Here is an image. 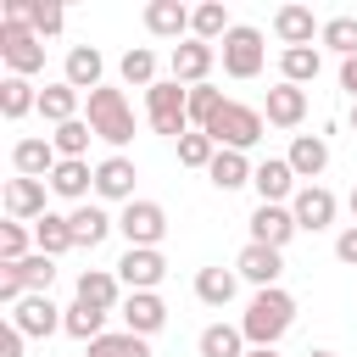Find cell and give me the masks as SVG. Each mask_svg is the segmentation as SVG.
Segmentation results:
<instances>
[{"mask_svg": "<svg viewBox=\"0 0 357 357\" xmlns=\"http://www.w3.org/2000/svg\"><path fill=\"white\" fill-rule=\"evenodd\" d=\"M223 106H229V100H223V89L195 84V89H190V128H201V134H206V128H212V117H218Z\"/></svg>", "mask_w": 357, "mask_h": 357, "instance_id": "obj_42", "label": "cell"}, {"mask_svg": "<svg viewBox=\"0 0 357 357\" xmlns=\"http://www.w3.org/2000/svg\"><path fill=\"white\" fill-rule=\"evenodd\" d=\"M234 273H240L245 284H257V290H273V284H279V273H284V251L245 240V251L234 257Z\"/></svg>", "mask_w": 357, "mask_h": 357, "instance_id": "obj_14", "label": "cell"}, {"mask_svg": "<svg viewBox=\"0 0 357 357\" xmlns=\"http://www.w3.org/2000/svg\"><path fill=\"white\" fill-rule=\"evenodd\" d=\"M307 357H335V351H324V346H318V351H307Z\"/></svg>", "mask_w": 357, "mask_h": 357, "instance_id": "obj_51", "label": "cell"}, {"mask_svg": "<svg viewBox=\"0 0 357 357\" xmlns=\"http://www.w3.org/2000/svg\"><path fill=\"white\" fill-rule=\"evenodd\" d=\"M117 73H123V84H139V89H151V84H156V50H145V45L123 50Z\"/></svg>", "mask_w": 357, "mask_h": 357, "instance_id": "obj_41", "label": "cell"}, {"mask_svg": "<svg viewBox=\"0 0 357 357\" xmlns=\"http://www.w3.org/2000/svg\"><path fill=\"white\" fill-rule=\"evenodd\" d=\"M67 223H73V245H78V251H95V245H100V240L117 229V218H112L100 201H84V206H73V212H67Z\"/></svg>", "mask_w": 357, "mask_h": 357, "instance_id": "obj_21", "label": "cell"}, {"mask_svg": "<svg viewBox=\"0 0 357 357\" xmlns=\"http://www.w3.org/2000/svg\"><path fill=\"white\" fill-rule=\"evenodd\" d=\"M22 340H28V335L6 318V324H0V357H22Z\"/></svg>", "mask_w": 357, "mask_h": 357, "instance_id": "obj_46", "label": "cell"}, {"mask_svg": "<svg viewBox=\"0 0 357 357\" xmlns=\"http://www.w3.org/2000/svg\"><path fill=\"white\" fill-rule=\"evenodd\" d=\"M218 61H223V73H229V78H257V73H262V61H268L262 28L234 22V28H229V39H223V50H218Z\"/></svg>", "mask_w": 357, "mask_h": 357, "instance_id": "obj_6", "label": "cell"}, {"mask_svg": "<svg viewBox=\"0 0 357 357\" xmlns=\"http://www.w3.org/2000/svg\"><path fill=\"white\" fill-rule=\"evenodd\" d=\"M251 173H257V162H251L245 151H218V156H212V167H206V178H212L223 195H229V190H245V184H251Z\"/></svg>", "mask_w": 357, "mask_h": 357, "instance_id": "obj_27", "label": "cell"}, {"mask_svg": "<svg viewBox=\"0 0 357 357\" xmlns=\"http://www.w3.org/2000/svg\"><path fill=\"white\" fill-rule=\"evenodd\" d=\"M335 257H340L346 268H357V223H346V229L335 234Z\"/></svg>", "mask_w": 357, "mask_h": 357, "instance_id": "obj_45", "label": "cell"}, {"mask_svg": "<svg viewBox=\"0 0 357 357\" xmlns=\"http://www.w3.org/2000/svg\"><path fill=\"white\" fill-rule=\"evenodd\" d=\"M6 318H11V324H17L22 335H28V340H45V335H56V329H61L67 307H56L50 296H22V301H17V307H11Z\"/></svg>", "mask_w": 357, "mask_h": 357, "instance_id": "obj_12", "label": "cell"}, {"mask_svg": "<svg viewBox=\"0 0 357 357\" xmlns=\"http://www.w3.org/2000/svg\"><path fill=\"white\" fill-rule=\"evenodd\" d=\"M56 145H50V134L45 139H17L11 145V167H17V178H50L56 173Z\"/></svg>", "mask_w": 357, "mask_h": 357, "instance_id": "obj_25", "label": "cell"}, {"mask_svg": "<svg viewBox=\"0 0 357 357\" xmlns=\"http://www.w3.org/2000/svg\"><path fill=\"white\" fill-rule=\"evenodd\" d=\"M84 357H151V340H139V335H128V329H106L100 340H89L84 346Z\"/></svg>", "mask_w": 357, "mask_h": 357, "instance_id": "obj_39", "label": "cell"}, {"mask_svg": "<svg viewBox=\"0 0 357 357\" xmlns=\"http://www.w3.org/2000/svg\"><path fill=\"white\" fill-rule=\"evenodd\" d=\"M251 190H257V201H268V206H290L301 184H296V167H290L284 156H268V162H257Z\"/></svg>", "mask_w": 357, "mask_h": 357, "instance_id": "obj_10", "label": "cell"}, {"mask_svg": "<svg viewBox=\"0 0 357 357\" xmlns=\"http://www.w3.org/2000/svg\"><path fill=\"white\" fill-rule=\"evenodd\" d=\"M78 100H84V95H78L67 78H56V84H45V89H39V117L61 128V123H73V117H78Z\"/></svg>", "mask_w": 357, "mask_h": 357, "instance_id": "obj_29", "label": "cell"}, {"mask_svg": "<svg viewBox=\"0 0 357 357\" xmlns=\"http://www.w3.org/2000/svg\"><path fill=\"white\" fill-rule=\"evenodd\" d=\"M262 128H268V117L257 112V106H240V100H229L218 117H212V139H218V151H251L257 139H262Z\"/></svg>", "mask_w": 357, "mask_h": 357, "instance_id": "obj_4", "label": "cell"}, {"mask_svg": "<svg viewBox=\"0 0 357 357\" xmlns=\"http://www.w3.org/2000/svg\"><path fill=\"white\" fill-rule=\"evenodd\" d=\"M117 312H123V329H128V335H139V340H151V335L167 324V301H162L156 290H128Z\"/></svg>", "mask_w": 357, "mask_h": 357, "instance_id": "obj_11", "label": "cell"}, {"mask_svg": "<svg viewBox=\"0 0 357 357\" xmlns=\"http://www.w3.org/2000/svg\"><path fill=\"white\" fill-rule=\"evenodd\" d=\"M245 357H279V351H273V346H251Z\"/></svg>", "mask_w": 357, "mask_h": 357, "instance_id": "obj_48", "label": "cell"}, {"mask_svg": "<svg viewBox=\"0 0 357 357\" xmlns=\"http://www.w3.org/2000/svg\"><path fill=\"white\" fill-rule=\"evenodd\" d=\"M229 6H218V0H206V6H195V17H190V39H206V45H223L229 39Z\"/></svg>", "mask_w": 357, "mask_h": 357, "instance_id": "obj_33", "label": "cell"}, {"mask_svg": "<svg viewBox=\"0 0 357 357\" xmlns=\"http://www.w3.org/2000/svg\"><path fill=\"white\" fill-rule=\"evenodd\" d=\"M167 67H173V84L195 89V84L212 78V67H218V45H206V39H184V45H173Z\"/></svg>", "mask_w": 357, "mask_h": 357, "instance_id": "obj_8", "label": "cell"}, {"mask_svg": "<svg viewBox=\"0 0 357 357\" xmlns=\"http://www.w3.org/2000/svg\"><path fill=\"white\" fill-rule=\"evenodd\" d=\"M0 61L11 78H33L45 67V39L28 22H0Z\"/></svg>", "mask_w": 357, "mask_h": 357, "instance_id": "obj_5", "label": "cell"}, {"mask_svg": "<svg viewBox=\"0 0 357 357\" xmlns=\"http://www.w3.org/2000/svg\"><path fill=\"white\" fill-rule=\"evenodd\" d=\"M290 212H296V229H329L335 223V212H340V201H335V190H324V184H301L296 190V201H290Z\"/></svg>", "mask_w": 357, "mask_h": 357, "instance_id": "obj_15", "label": "cell"}, {"mask_svg": "<svg viewBox=\"0 0 357 357\" xmlns=\"http://www.w3.org/2000/svg\"><path fill=\"white\" fill-rule=\"evenodd\" d=\"M234 290H240V273H234V268H201V273H195V296H201L206 307H229Z\"/></svg>", "mask_w": 357, "mask_h": 357, "instance_id": "obj_32", "label": "cell"}, {"mask_svg": "<svg viewBox=\"0 0 357 357\" xmlns=\"http://www.w3.org/2000/svg\"><path fill=\"white\" fill-rule=\"evenodd\" d=\"M134 178H139V167H134L123 151H112L106 162H95V195H100V201H123V206L139 201V195H134Z\"/></svg>", "mask_w": 357, "mask_h": 357, "instance_id": "obj_13", "label": "cell"}, {"mask_svg": "<svg viewBox=\"0 0 357 357\" xmlns=\"http://www.w3.org/2000/svg\"><path fill=\"white\" fill-rule=\"evenodd\" d=\"M340 89L357 100V56H351V61H340Z\"/></svg>", "mask_w": 357, "mask_h": 357, "instance_id": "obj_47", "label": "cell"}, {"mask_svg": "<svg viewBox=\"0 0 357 357\" xmlns=\"http://www.w3.org/2000/svg\"><path fill=\"white\" fill-rule=\"evenodd\" d=\"M284 162L296 167V178H301V184H318V178H324V167H329V139H324V134H296V139H290V151H284Z\"/></svg>", "mask_w": 357, "mask_h": 357, "instance_id": "obj_20", "label": "cell"}, {"mask_svg": "<svg viewBox=\"0 0 357 357\" xmlns=\"http://www.w3.org/2000/svg\"><path fill=\"white\" fill-rule=\"evenodd\" d=\"M324 33V22L307 11V6H279L273 11V39L284 45V50H301V45H312Z\"/></svg>", "mask_w": 357, "mask_h": 357, "instance_id": "obj_18", "label": "cell"}, {"mask_svg": "<svg viewBox=\"0 0 357 357\" xmlns=\"http://www.w3.org/2000/svg\"><path fill=\"white\" fill-rule=\"evenodd\" d=\"M346 206H351V223H357V184H351V195H346Z\"/></svg>", "mask_w": 357, "mask_h": 357, "instance_id": "obj_49", "label": "cell"}, {"mask_svg": "<svg viewBox=\"0 0 357 357\" xmlns=\"http://www.w3.org/2000/svg\"><path fill=\"white\" fill-rule=\"evenodd\" d=\"M296 234H301V229H296V212H290V206H268V201H257V212H251V240H257V245L284 251Z\"/></svg>", "mask_w": 357, "mask_h": 357, "instance_id": "obj_16", "label": "cell"}, {"mask_svg": "<svg viewBox=\"0 0 357 357\" xmlns=\"http://www.w3.org/2000/svg\"><path fill=\"white\" fill-rule=\"evenodd\" d=\"M117 234L128 245H156L162 251V234H167V206L162 201H128L117 212Z\"/></svg>", "mask_w": 357, "mask_h": 357, "instance_id": "obj_7", "label": "cell"}, {"mask_svg": "<svg viewBox=\"0 0 357 357\" xmlns=\"http://www.w3.org/2000/svg\"><path fill=\"white\" fill-rule=\"evenodd\" d=\"M351 134H357V100H351Z\"/></svg>", "mask_w": 357, "mask_h": 357, "instance_id": "obj_50", "label": "cell"}, {"mask_svg": "<svg viewBox=\"0 0 357 357\" xmlns=\"http://www.w3.org/2000/svg\"><path fill=\"white\" fill-rule=\"evenodd\" d=\"M262 117L273 123V128H301V117H307V89H296V84H273L268 89V100H262Z\"/></svg>", "mask_w": 357, "mask_h": 357, "instance_id": "obj_23", "label": "cell"}, {"mask_svg": "<svg viewBox=\"0 0 357 357\" xmlns=\"http://www.w3.org/2000/svg\"><path fill=\"white\" fill-rule=\"evenodd\" d=\"M212 156H218V139H212V134L190 128V134L178 139V167H212Z\"/></svg>", "mask_w": 357, "mask_h": 357, "instance_id": "obj_43", "label": "cell"}, {"mask_svg": "<svg viewBox=\"0 0 357 357\" xmlns=\"http://www.w3.org/2000/svg\"><path fill=\"white\" fill-rule=\"evenodd\" d=\"M33 251H39V245H33V229L6 218V223H0V268H17V262L33 257Z\"/></svg>", "mask_w": 357, "mask_h": 357, "instance_id": "obj_40", "label": "cell"}, {"mask_svg": "<svg viewBox=\"0 0 357 357\" xmlns=\"http://www.w3.org/2000/svg\"><path fill=\"white\" fill-rule=\"evenodd\" d=\"M89 139H95V128H89V117H73V123H61V128L50 134V145H56V156H61V162H84V151H89Z\"/></svg>", "mask_w": 357, "mask_h": 357, "instance_id": "obj_37", "label": "cell"}, {"mask_svg": "<svg viewBox=\"0 0 357 357\" xmlns=\"http://www.w3.org/2000/svg\"><path fill=\"white\" fill-rule=\"evenodd\" d=\"M195 351H201V357H245L251 346H245L240 324H206L201 340H195Z\"/></svg>", "mask_w": 357, "mask_h": 357, "instance_id": "obj_31", "label": "cell"}, {"mask_svg": "<svg viewBox=\"0 0 357 357\" xmlns=\"http://www.w3.org/2000/svg\"><path fill=\"white\" fill-rule=\"evenodd\" d=\"M45 195H50L45 178H11V184H6V218H11V223H39V218L50 212Z\"/></svg>", "mask_w": 357, "mask_h": 357, "instance_id": "obj_17", "label": "cell"}, {"mask_svg": "<svg viewBox=\"0 0 357 357\" xmlns=\"http://www.w3.org/2000/svg\"><path fill=\"white\" fill-rule=\"evenodd\" d=\"M145 117H151L156 134H167V139L178 145V139L190 134V89L173 84V78H156V84L145 89Z\"/></svg>", "mask_w": 357, "mask_h": 357, "instance_id": "obj_3", "label": "cell"}, {"mask_svg": "<svg viewBox=\"0 0 357 357\" xmlns=\"http://www.w3.org/2000/svg\"><path fill=\"white\" fill-rule=\"evenodd\" d=\"M28 112H39V89H33V78H0V117L6 123H22Z\"/></svg>", "mask_w": 357, "mask_h": 357, "instance_id": "obj_28", "label": "cell"}, {"mask_svg": "<svg viewBox=\"0 0 357 357\" xmlns=\"http://www.w3.org/2000/svg\"><path fill=\"white\" fill-rule=\"evenodd\" d=\"M318 45H324V50H335L340 61H351V56H357V17H351V11L329 17V22H324V33H318Z\"/></svg>", "mask_w": 357, "mask_h": 357, "instance_id": "obj_38", "label": "cell"}, {"mask_svg": "<svg viewBox=\"0 0 357 357\" xmlns=\"http://www.w3.org/2000/svg\"><path fill=\"white\" fill-rule=\"evenodd\" d=\"M6 273H17L28 296H50V284H56V257L33 251V257H22V262H17V268H6Z\"/></svg>", "mask_w": 357, "mask_h": 357, "instance_id": "obj_35", "label": "cell"}, {"mask_svg": "<svg viewBox=\"0 0 357 357\" xmlns=\"http://www.w3.org/2000/svg\"><path fill=\"white\" fill-rule=\"evenodd\" d=\"M78 301H89V307H100V312H117V307H123V279H117V268H84V273H78Z\"/></svg>", "mask_w": 357, "mask_h": 357, "instance_id": "obj_24", "label": "cell"}, {"mask_svg": "<svg viewBox=\"0 0 357 357\" xmlns=\"http://www.w3.org/2000/svg\"><path fill=\"white\" fill-rule=\"evenodd\" d=\"M84 117H89L95 139H106V145H117V151L134 139V112H128V95H123V89H112V84H100V89L84 100Z\"/></svg>", "mask_w": 357, "mask_h": 357, "instance_id": "obj_2", "label": "cell"}, {"mask_svg": "<svg viewBox=\"0 0 357 357\" xmlns=\"http://www.w3.org/2000/svg\"><path fill=\"white\" fill-rule=\"evenodd\" d=\"M33 245H39L45 257H67V251H78V245H73V223H67V212H45V218L33 223Z\"/></svg>", "mask_w": 357, "mask_h": 357, "instance_id": "obj_30", "label": "cell"}, {"mask_svg": "<svg viewBox=\"0 0 357 357\" xmlns=\"http://www.w3.org/2000/svg\"><path fill=\"white\" fill-rule=\"evenodd\" d=\"M61 78H67L78 95H95V89L106 84V61H100V50H95V45H73L67 61H61Z\"/></svg>", "mask_w": 357, "mask_h": 357, "instance_id": "obj_19", "label": "cell"}, {"mask_svg": "<svg viewBox=\"0 0 357 357\" xmlns=\"http://www.w3.org/2000/svg\"><path fill=\"white\" fill-rule=\"evenodd\" d=\"M28 28H33L39 39H56V33L67 28V11L50 6V0H28Z\"/></svg>", "mask_w": 357, "mask_h": 357, "instance_id": "obj_44", "label": "cell"}, {"mask_svg": "<svg viewBox=\"0 0 357 357\" xmlns=\"http://www.w3.org/2000/svg\"><path fill=\"white\" fill-rule=\"evenodd\" d=\"M290 324H296V296H290L284 284L257 290V296L245 301V312H240V335H245V346H279V340L290 335Z\"/></svg>", "mask_w": 357, "mask_h": 357, "instance_id": "obj_1", "label": "cell"}, {"mask_svg": "<svg viewBox=\"0 0 357 357\" xmlns=\"http://www.w3.org/2000/svg\"><path fill=\"white\" fill-rule=\"evenodd\" d=\"M45 184H50V195H61V201L84 206V201H89V190H95V167H89V162H56V173H50Z\"/></svg>", "mask_w": 357, "mask_h": 357, "instance_id": "obj_26", "label": "cell"}, {"mask_svg": "<svg viewBox=\"0 0 357 357\" xmlns=\"http://www.w3.org/2000/svg\"><path fill=\"white\" fill-rule=\"evenodd\" d=\"M318 67H324V56H318V45H301V50H279V78L284 84H312L318 78Z\"/></svg>", "mask_w": 357, "mask_h": 357, "instance_id": "obj_34", "label": "cell"}, {"mask_svg": "<svg viewBox=\"0 0 357 357\" xmlns=\"http://www.w3.org/2000/svg\"><path fill=\"white\" fill-rule=\"evenodd\" d=\"M190 17H195V11L178 6V0H151V6H145V33L184 45V39H190Z\"/></svg>", "mask_w": 357, "mask_h": 357, "instance_id": "obj_22", "label": "cell"}, {"mask_svg": "<svg viewBox=\"0 0 357 357\" xmlns=\"http://www.w3.org/2000/svg\"><path fill=\"white\" fill-rule=\"evenodd\" d=\"M61 329H67L73 340H84V346H89V340H100V335H106V312L73 296V307H67V318H61Z\"/></svg>", "mask_w": 357, "mask_h": 357, "instance_id": "obj_36", "label": "cell"}, {"mask_svg": "<svg viewBox=\"0 0 357 357\" xmlns=\"http://www.w3.org/2000/svg\"><path fill=\"white\" fill-rule=\"evenodd\" d=\"M117 279H123L128 290H156V284L167 279V257H162L156 245H128V251L117 257Z\"/></svg>", "mask_w": 357, "mask_h": 357, "instance_id": "obj_9", "label": "cell"}]
</instances>
